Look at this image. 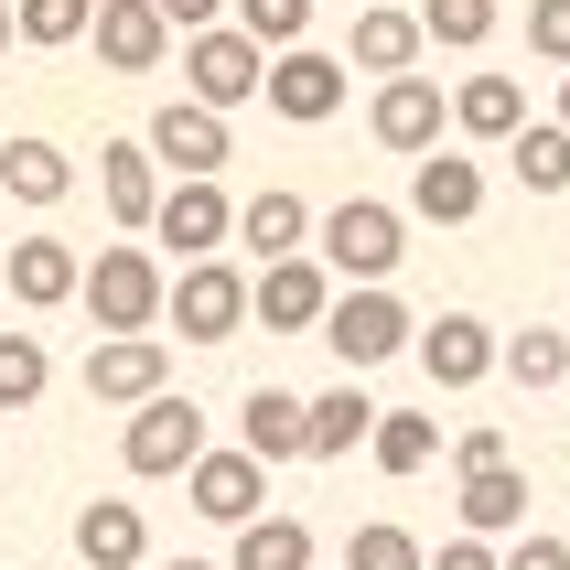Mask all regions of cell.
I'll list each match as a JSON object with an SVG mask.
<instances>
[{
  "label": "cell",
  "instance_id": "obj_40",
  "mask_svg": "<svg viewBox=\"0 0 570 570\" xmlns=\"http://www.w3.org/2000/svg\"><path fill=\"white\" fill-rule=\"evenodd\" d=\"M420 570H495V539H442Z\"/></svg>",
  "mask_w": 570,
  "mask_h": 570
},
{
  "label": "cell",
  "instance_id": "obj_14",
  "mask_svg": "<svg viewBox=\"0 0 570 570\" xmlns=\"http://www.w3.org/2000/svg\"><path fill=\"white\" fill-rule=\"evenodd\" d=\"M87 281V258L65 248V237H22V248H0V291L22 302V313H65Z\"/></svg>",
  "mask_w": 570,
  "mask_h": 570
},
{
  "label": "cell",
  "instance_id": "obj_33",
  "mask_svg": "<svg viewBox=\"0 0 570 570\" xmlns=\"http://www.w3.org/2000/svg\"><path fill=\"white\" fill-rule=\"evenodd\" d=\"M237 32L258 55H291V43H313V0H237Z\"/></svg>",
  "mask_w": 570,
  "mask_h": 570
},
{
  "label": "cell",
  "instance_id": "obj_29",
  "mask_svg": "<svg viewBox=\"0 0 570 570\" xmlns=\"http://www.w3.org/2000/svg\"><path fill=\"white\" fill-rule=\"evenodd\" d=\"M226 570H313V528H302V517H248Z\"/></svg>",
  "mask_w": 570,
  "mask_h": 570
},
{
  "label": "cell",
  "instance_id": "obj_28",
  "mask_svg": "<svg viewBox=\"0 0 570 570\" xmlns=\"http://www.w3.org/2000/svg\"><path fill=\"white\" fill-rule=\"evenodd\" d=\"M507 173H517L528 194H570V129H560V119H528V129L507 140Z\"/></svg>",
  "mask_w": 570,
  "mask_h": 570
},
{
  "label": "cell",
  "instance_id": "obj_9",
  "mask_svg": "<svg viewBox=\"0 0 570 570\" xmlns=\"http://www.w3.org/2000/svg\"><path fill=\"white\" fill-rule=\"evenodd\" d=\"M258 97H269L291 129H323L334 108H345V55H323V43H291V55H269Z\"/></svg>",
  "mask_w": 570,
  "mask_h": 570
},
{
  "label": "cell",
  "instance_id": "obj_35",
  "mask_svg": "<svg viewBox=\"0 0 570 570\" xmlns=\"http://www.w3.org/2000/svg\"><path fill=\"white\" fill-rule=\"evenodd\" d=\"M420 560H431V549H420L399 517H366V528H355V549H345V570H420Z\"/></svg>",
  "mask_w": 570,
  "mask_h": 570
},
{
  "label": "cell",
  "instance_id": "obj_19",
  "mask_svg": "<svg viewBox=\"0 0 570 570\" xmlns=\"http://www.w3.org/2000/svg\"><path fill=\"white\" fill-rule=\"evenodd\" d=\"M410 76L420 65V11H387V0H355V43H345V76Z\"/></svg>",
  "mask_w": 570,
  "mask_h": 570
},
{
  "label": "cell",
  "instance_id": "obj_6",
  "mask_svg": "<svg viewBox=\"0 0 570 570\" xmlns=\"http://www.w3.org/2000/svg\"><path fill=\"white\" fill-rule=\"evenodd\" d=\"M258 76H269V55H258L237 22L184 32V97H194V108H216V119H226V108H248V97H258Z\"/></svg>",
  "mask_w": 570,
  "mask_h": 570
},
{
  "label": "cell",
  "instance_id": "obj_16",
  "mask_svg": "<svg viewBox=\"0 0 570 570\" xmlns=\"http://www.w3.org/2000/svg\"><path fill=\"white\" fill-rule=\"evenodd\" d=\"M410 216H420V226H474V216H484V161L420 151V161H410Z\"/></svg>",
  "mask_w": 570,
  "mask_h": 570
},
{
  "label": "cell",
  "instance_id": "obj_37",
  "mask_svg": "<svg viewBox=\"0 0 570 570\" xmlns=\"http://www.w3.org/2000/svg\"><path fill=\"white\" fill-rule=\"evenodd\" d=\"M452 463H463V474H484V463H517V452H507V431H495V420H463Z\"/></svg>",
  "mask_w": 570,
  "mask_h": 570
},
{
  "label": "cell",
  "instance_id": "obj_39",
  "mask_svg": "<svg viewBox=\"0 0 570 570\" xmlns=\"http://www.w3.org/2000/svg\"><path fill=\"white\" fill-rule=\"evenodd\" d=\"M161 22H173V43H184V32H216L226 22V0H151Z\"/></svg>",
  "mask_w": 570,
  "mask_h": 570
},
{
  "label": "cell",
  "instance_id": "obj_12",
  "mask_svg": "<svg viewBox=\"0 0 570 570\" xmlns=\"http://www.w3.org/2000/svg\"><path fill=\"white\" fill-rule=\"evenodd\" d=\"M140 237H161V248H184V258H216V248H237V205H226V184H161Z\"/></svg>",
  "mask_w": 570,
  "mask_h": 570
},
{
  "label": "cell",
  "instance_id": "obj_38",
  "mask_svg": "<svg viewBox=\"0 0 570 570\" xmlns=\"http://www.w3.org/2000/svg\"><path fill=\"white\" fill-rule=\"evenodd\" d=\"M495 570H570V539H539V528H528L517 549H495Z\"/></svg>",
  "mask_w": 570,
  "mask_h": 570
},
{
  "label": "cell",
  "instance_id": "obj_41",
  "mask_svg": "<svg viewBox=\"0 0 570 570\" xmlns=\"http://www.w3.org/2000/svg\"><path fill=\"white\" fill-rule=\"evenodd\" d=\"M161 570H216V560H161Z\"/></svg>",
  "mask_w": 570,
  "mask_h": 570
},
{
  "label": "cell",
  "instance_id": "obj_27",
  "mask_svg": "<svg viewBox=\"0 0 570 570\" xmlns=\"http://www.w3.org/2000/svg\"><path fill=\"white\" fill-rule=\"evenodd\" d=\"M366 452H377V474H431L442 463V420H420V410H377V431H366Z\"/></svg>",
  "mask_w": 570,
  "mask_h": 570
},
{
  "label": "cell",
  "instance_id": "obj_25",
  "mask_svg": "<svg viewBox=\"0 0 570 570\" xmlns=\"http://www.w3.org/2000/svg\"><path fill=\"white\" fill-rule=\"evenodd\" d=\"M302 420H313V463H345V452L377 431V399L345 377V387H323V399H302Z\"/></svg>",
  "mask_w": 570,
  "mask_h": 570
},
{
  "label": "cell",
  "instance_id": "obj_24",
  "mask_svg": "<svg viewBox=\"0 0 570 570\" xmlns=\"http://www.w3.org/2000/svg\"><path fill=\"white\" fill-rule=\"evenodd\" d=\"M302 237H313V205H302L291 184H269V194H248V205H237V248H258V258H291Z\"/></svg>",
  "mask_w": 570,
  "mask_h": 570
},
{
  "label": "cell",
  "instance_id": "obj_31",
  "mask_svg": "<svg viewBox=\"0 0 570 570\" xmlns=\"http://www.w3.org/2000/svg\"><path fill=\"white\" fill-rule=\"evenodd\" d=\"M495 366H507L517 387H560V377H570V334H560V323H528V334L495 345Z\"/></svg>",
  "mask_w": 570,
  "mask_h": 570
},
{
  "label": "cell",
  "instance_id": "obj_3",
  "mask_svg": "<svg viewBox=\"0 0 570 570\" xmlns=\"http://www.w3.org/2000/svg\"><path fill=\"white\" fill-rule=\"evenodd\" d=\"M161 323H184V345H237V323H248V281H237L226 258H184V269L161 281Z\"/></svg>",
  "mask_w": 570,
  "mask_h": 570
},
{
  "label": "cell",
  "instance_id": "obj_42",
  "mask_svg": "<svg viewBox=\"0 0 570 570\" xmlns=\"http://www.w3.org/2000/svg\"><path fill=\"white\" fill-rule=\"evenodd\" d=\"M560 129H570V76H560Z\"/></svg>",
  "mask_w": 570,
  "mask_h": 570
},
{
  "label": "cell",
  "instance_id": "obj_32",
  "mask_svg": "<svg viewBox=\"0 0 570 570\" xmlns=\"http://www.w3.org/2000/svg\"><path fill=\"white\" fill-rule=\"evenodd\" d=\"M43 387H55V355H43V334H0V420L32 410Z\"/></svg>",
  "mask_w": 570,
  "mask_h": 570
},
{
  "label": "cell",
  "instance_id": "obj_13",
  "mask_svg": "<svg viewBox=\"0 0 570 570\" xmlns=\"http://www.w3.org/2000/svg\"><path fill=\"white\" fill-rule=\"evenodd\" d=\"M366 119H377V140H387V151H442V119H452V108H442V76H377V108H366Z\"/></svg>",
  "mask_w": 570,
  "mask_h": 570
},
{
  "label": "cell",
  "instance_id": "obj_22",
  "mask_svg": "<svg viewBox=\"0 0 570 570\" xmlns=\"http://www.w3.org/2000/svg\"><path fill=\"white\" fill-rule=\"evenodd\" d=\"M517 528H528V474L517 463L463 474V539H517Z\"/></svg>",
  "mask_w": 570,
  "mask_h": 570
},
{
  "label": "cell",
  "instance_id": "obj_4",
  "mask_svg": "<svg viewBox=\"0 0 570 570\" xmlns=\"http://www.w3.org/2000/svg\"><path fill=\"white\" fill-rule=\"evenodd\" d=\"M420 323L399 313V291H334V313H323V345L345 355V377H366V366H387V355H410Z\"/></svg>",
  "mask_w": 570,
  "mask_h": 570
},
{
  "label": "cell",
  "instance_id": "obj_17",
  "mask_svg": "<svg viewBox=\"0 0 570 570\" xmlns=\"http://www.w3.org/2000/svg\"><path fill=\"white\" fill-rule=\"evenodd\" d=\"M97 65H108V76H151L161 55H173V22H161L151 0H97Z\"/></svg>",
  "mask_w": 570,
  "mask_h": 570
},
{
  "label": "cell",
  "instance_id": "obj_36",
  "mask_svg": "<svg viewBox=\"0 0 570 570\" xmlns=\"http://www.w3.org/2000/svg\"><path fill=\"white\" fill-rule=\"evenodd\" d=\"M528 55L570 65V0H528Z\"/></svg>",
  "mask_w": 570,
  "mask_h": 570
},
{
  "label": "cell",
  "instance_id": "obj_20",
  "mask_svg": "<svg viewBox=\"0 0 570 570\" xmlns=\"http://www.w3.org/2000/svg\"><path fill=\"white\" fill-rule=\"evenodd\" d=\"M76 560H87V570H140V560H151V528H140V507H119V495L76 507Z\"/></svg>",
  "mask_w": 570,
  "mask_h": 570
},
{
  "label": "cell",
  "instance_id": "obj_1",
  "mask_svg": "<svg viewBox=\"0 0 570 570\" xmlns=\"http://www.w3.org/2000/svg\"><path fill=\"white\" fill-rule=\"evenodd\" d=\"M313 237H323L313 258H323V269H345L355 291H377L387 269L410 258V216H399V205H377V194H345V205H334Z\"/></svg>",
  "mask_w": 570,
  "mask_h": 570
},
{
  "label": "cell",
  "instance_id": "obj_2",
  "mask_svg": "<svg viewBox=\"0 0 570 570\" xmlns=\"http://www.w3.org/2000/svg\"><path fill=\"white\" fill-rule=\"evenodd\" d=\"M161 281H173V269H161L151 248H97V269L76 281V302H87L97 334H151L161 323Z\"/></svg>",
  "mask_w": 570,
  "mask_h": 570
},
{
  "label": "cell",
  "instance_id": "obj_34",
  "mask_svg": "<svg viewBox=\"0 0 570 570\" xmlns=\"http://www.w3.org/2000/svg\"><path fill=\"white\" fill-rule=\"evenodd\" d=\"M484 32H495V0H420V43H452V55H474Z\"/></svg>",
  "mask_w": 570,
  "mask_h": 570
},
{
  "label": "cell",
  "instance_id": "obj_43",
  "mask_svg": "<svg viewBox=\"0 0 570 570\" xmlns=\"http://www.w3.org/2000/svg\"><path fill=\"white\" fill-rule=\"evenodd\" d=\"M0 43H11V0H0Z\"/></svg>",
  "mask_w": 570,
  "mask_h": 570
},
{
  "label": "cell",
  "instance_id": "obj_8",
  "mask_svg": "<svg viewBox=\"0 0 570 570\" xmlns=\"http://www.w3.org/2000/svg\"><path fill=\"white\" fill-rule=\"evenodd\" d=\"M323 313H334V269H323L313 248L269 258L248 281V323H269V334H323Z\"/></svg>",
  "mask_w": 570,
  "mask_h": 570
},
{
  "label": "cell",
  "instance_id": "obj_21",
  "mask_svg": "<svg viewBox=\"0 0 570 570\" xmlns=\"http://www.w3.org/2000/svg\"><path fill=\"white\" fill-rule=\"evenodd\" d=\"M97 205H108V216H119L129 237L151 226V205H161V173H151V151H140V140H108V151H97Z\"/></svg>",
  "mask_w": 570,
  "mask_h": 570
},
{
  "label": "cell",
  "instance_id": "obj_5",
  "mask_svg": "<svg viewBox=\"0 0 570 570\" xmlns=\"http://www.w3.org/2000/svg\"><path fill=\"white\" fill-rule=\"evenodd\" d=\"M194 452H205V410H194V399H173V387H161V399H140V410H129V431H119V463H129L140 484H173Z\"/></svg>",
  "mask_w": 570,
  "mask_h": 570
},
{
  "label": "cell",
  "instance_id": "obj_15",
  "mask_svg": "<svg viewBox=\"0 0 570 570\" xmlns=\"http://www.w3.org/2000/svg\"><path fill=\"white\" fill-rule=\"evenodd\" d=\"M410 355L431 366V387H484V377H495V323L442 313V323H420V334H410Z\"/></svg>",
  "mask_w": 570,
  "mask_h": 570
},
{
  "label": "cell",
  "instance_id": "obj_7",
  "mask_svg": "<svg viewBox=\"0 0 570 570\" xmlns=\"http://www.w3.org/2000/svg\"><path fill=\"white\" fill-rule=\"evenodd\" d=\"M140 151H151V173H173V184H216L226 173V119L216 108H194V97H173V108H151V129H140Z\"/></svg>",
  "mask_w": 570,
  "mask_h": 570
},
{
  "label": "cell",
  "instance_id": "obj_10",
  "mask_svg": "<svg viewBox=\"0 0 570 570\" xmlns=\"http://www.w3.org/2000/svg\"><path fill=\"white\" fill-rule=\"evenodd\" d=\"M161 387H173L161 334H97L87 345V399L97 410H140V399H161Z\"/></svg>",
  "mask_w": 570,
  "mask_h": 570
},
{
  "label": "cell",
  "instance_id": "obj_18",
  "mask_svg": "<svg viewBox=\"0 0 570 570\" xmlns=\"http://www.w3.org/2000/svg\"><path fill=\"white\" fill-rule=\"evenodd\" d=\"M237 452H248V463H313V420H302V399H291V387H248Z\"/></svg>",
  "mask_w": 570,
  "mask_h": 570
},
{
  "label": "cell",
  "instance_id": "obj_30",
  "mask_svg": "<svg viewBox=\"0 0 570 570\" xmlns=\"http://www.w3.org/2000/svg\"><path fill=\"white\" fill-rule=\"evenodd\" d=\"M97 0H11V43H32V55H65V43H87Z\"/></svg>",
  "mask_w": 570,
  "mask_h": 570
},
{
  "label": "cell",
  "instance_id": "obj_26",
  "mask_svg": "<svg viewBox=\"0 0 570 570\" xmlns=\"http://www.w3.org/2000/svg\"><path fill=\"white\" fill-rule=\"evenodd\" d=\"M0 194H22V205H65V194H76V161L55 151V140H0Z\"/></svg>",
  "mask_w": 570,
  "mask_h": 570
},
{
  "label": "cell",
  "instance_id": "obj_11",
  "mask_svg": "<svg viewBox=\"0 0 570 570\" xmlns=\"http://www.w3.org/2000/svg\"><path fill=\"white\" fill-rule=\"evenodd\" d=\"M184 495L194 517H216V528H248V517H269V463H248V452H194L184 463Z\"/></svg>",
  "mask_w": 570,
  "mask_h": 570
},
{
  "label": "cell",
  "instance_id": "obj_23",
  "mask_svg": "<svg viewBox=\"0 0 570 570\" xmlns=\"http://www.w3.org/2000/svg\"><path fill=\"white\" fill-rule=\"evenodd\" d=\"M452 129H463V140H517V129H528V87H517V76H463V87H452Z\"/></svg>",
  "mask_w": 570,
  "mask_h": 570
}]
</instances>
